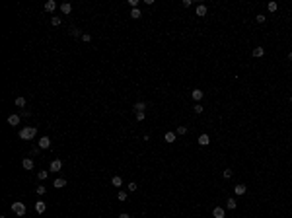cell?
<instances>
[{
    "instance_id": "4fadbf2b",
    "label": "cell",
    "mask_w": 292,
    "mask_h": 218,
    "mask_svg": "<svg viewBox=\"0 0 292 218\" xmlns=\"http://www.w3.org/2000/svg\"><path fill=\"white\" fill-rule=\"evenodd\" d=\"M8 125H12V127L20 125V115H10L8 117Z\"/></svg>"
},
{
    "instance_id": "d6986e66",
    "label": "cell",
    "mask_w": 292,
    "mask_h": 218,
    "mask_svg": "<svg viewBox=\"0 0 292 218\" xmlns=\"http://www.w3.org/2000/svg\"><path fill=\"white\" fill-rule=\"evenodd\" d=\"M234 191H236V195H246V185H236Z\"/></svg>"
},
{
    "instance_id": "5bb4252c",
    "label": "cell",
    "mask_w": 292,
    "mask_h": 218,
    "mask_svg": "<svg viewBox=\"0 0 292 218\" xmlns=\"http://www.w3.org/2000/svg\"><path fill=\"white\" fill-rule=\"evenodd\" d=\"M22 166H24V169H33V160H31V158H25V160L22 162Z\"/></svg>"
},
{
    "instance_id": "30bf717a",
    "label": "cell",
    "mask_w": 292,
    "mask_h": 218,
    "mask_svg": "<svg viewBox=\"0 0 292 218\" xmlns=\"http://www.w3.org/2000/svg\"><path fill=\"white\" fill-rule=\"evenodd\" d=\"M164 140H166L168 144H172V142H175V132H172V131H168L166 135H164Z\"/></svg>"
},
{
    "instance_id": "f1b7e54d",
    "label": "cell",
    "mask_w": 292,
    "mask_h": 218,
    "mask_svg": "<svg viewBox=\"0 0 292 218\" xmlns=\"http://www.w3.org/2000/svg\"><path fill=\"white\" fill-rule=\"evenodd\" d=\"M16 105H18V107H25V99L24 98H18V99H16Z\"/></svg>"
},
{
    "instance_id": "ffe728a7",
    "label": "cell",
    "mask_w": 292,
    "mask_h": 218,
    "mask_svg": "<svg viewBox=\"0 0 292 218\" xmlns=\"http://www.w3.org/2000/svg\"><path fill=\"white\" fill-rule=\"evenodd\" d=\"M226 206H228V209H230V210H234V209H236V206H238V201H236V199H228Z\"/></svg>"
},
{
    "instance_id": "1f68e13d",
    "label": "cell",
    "mask_w": 292,
    "mask_h": 218,
    "mask_svg": "<svg viewBox=\"0 0 292 218\" xmlns=\"http://www.w3.org/2000/svg\"><path fill=\"white\" fill-rule=\"evenodd\" d=\"M139 2H140V0H129V6L135 10V8H139Z\"/></svg>"
},
{
    "instance_id": "6da1fadb",
    "label": "cell",
    "mask_w": 292,
    "mask_h": 218,
    "mask_svg": "<svg viewBox=\"0 0 292 218\" xmlns=\"http://www.w3.org/2000/svg\"><path fill=\"white\" fill-rule=\"evenodd\" d=\"M37 136V129L35 127H24L22 131H20V138L22 140H31V138Z\"/></svg>"
},
{
    "instance_id": "5b68a950",
    "label": "cell",
    "mask_w": 292,
    "mask_h": 218,
    "mask_svg": "<svg viewBox=\"0 0 292 218\" xmlns=\"http://www.w3.org/2000/svg\"><path fill=\"white\" fill-rule=\"evenodd\" d=\"M61 168H62V162L61 160H53L51 166H49V172H61Z\"/></svg>"
},
{
    "instance_id": "8d00e7d4",
    "label": "cell",
    "mask_w": 292,
    "mask_h": 218,
    "mask_svg": "<svg viewBox=\"0 0 292 218\" xmlns=\"http://www.w3.org/2000/svg\"><path fill=\"white\" fill-rule=\"evenodd\" d=\"M39 150H41V148H39V146H35V148H31V154L35 156V154H39Z\"/></svg>"
},
{
    "instance_id": "d590c367",
    "label": "cell",
    "mask_w": 292,
    "mask_h": 218,
    "mask_svg": "<svg viewBox=\"0 0 292 218\" xmlns=\"http://www.w3.org/2000/svg\"><path fill=\"white\" fill-rule=\"evenodd\" d=\"M255 20H257V24H263V22H265V16L259 14V16H255Z\"/></svg>"
},
{
    "instance_id": "4316f807",
    "label": "cell",
    "mask_w": 292,
    "mask_h": 218,
    "mask_svg": "<svg viewBox=\"0 0 292 218\" xmlns=\"http://www.w3.org/2000/svg\"><path fill=\"white\" fill-rule=\"evenodd\" d=\"M232 173H234L232 169H224V172H222V177H224V179H230V177H232Z\"/></svg>"
},
{
    "instance_id": "d4e9b609",
    "label": "cell",
    "mask_w": 292,
    "mask_h": 218,
    "mask_svg": "<svg viewBox=\"0 0 292 218\" xmlns=\"http://www.w3.org/2000/svg\"><path fill=\"white\" fill-rule=\"evenodd\" d=\"M267 8H269V12H277V8H279V6H277V2H269V4H267Z\"/></svg>"
},
{
    "instance_id": "7a4b0ae2",
    "label": "cell",
    "mask_w": 292,
    "mask_h": 218,
    "mask_svg": "<svg viewBox=\"0 0 292 218\" xmlns=\"http://www.w3.org/2000/svg\"><path fill=\"white\" fill-rule=\"evenodd\" d=\"M12 210H14V214L24 216L25 214V205L24 203H12Z\"/></svg>"
},
{
    "instance_id": "4dcf8cb0",
    "label": "cell",
    "mask_w": 292,
    "mask_h": 218,
    "mask_svg": "<svg viewBox=\"0 0 292 218\" xmlns=\"http://www.w3.org/2000/svg\"><path fill=\"white\" fill-rule=\"evenodd\" d=\"M51 24L55 25V28H57V25H61V18H58V16H55V18H51Z\"/></svg>"
},
{
    "instance_id": "ab89813d",
    "label": "cell",
    "mask_w": 292,
    "mask_h": 218,
    "mask_svg": "<svg viewBox=\"0 0 292 218\" xmlns=\"http://www.w3.org/2000/svg\"><path fill=\"white\" fill-rule=\"evenodd\" d=\"M119 218H131V216L127 214V212H123V214H119Z\"/></svg>"
},
{
    "instance_id": "f35d334b",
    "label": "cell",
    "mask_w": 292,
    "mask_h": 218,
    "mask_svg": "<svg viewBox=\"0 0 292 218\" xmlns=\"http://www.w3.org/2000/svg\"><path fill=\"white\" fill-rule=\"evenodd\" d=\"M29 115H31V113H29L28 109H24V111H22V117H29Z\"/></svg>"
},
{
    "instance_id": "b9f144b4",
    "label": "cell",
    "mask_w": 292,
    "mask_h": 218,
    "mask_svg": "<svg viewBox=\"0 0 292 218\" xmlns=\"http://www.w3.org/2000/svg\"><path fill=\"white\" fill-rule=\"evenodd\" d=\"M0 218H6V216H0Z\"/></svg>"
},
{
    "instance_id": "9a60e30c",
    "label": "cell",
    "mask_w": 292,
    "mask_h": 218,
    "mask_svg": "<svg viewBox=\"0 0 292 218\" xmlns=\"http://www.w3.org/2000/svg\"><path fill=\"white\" fill-rule=\"evenodd\" d=\"M61 12H62V14H70V12H72V6H70V4H68V2L61 4Z\"/></svg>"
},
{
    "instance_id": "d6a6232c",
    "label": "cell",
    "mask_w": 292,
    "mask_h": 218,
    "mask_svg": "<svg viewBox=\"0 0 292 218\" xmlns=\"http://www.w3.org/2000/svg\"><path fill=\"white\" fill-rule=\"evenodd\" d=\"M127 191H131V193H135V191H136V183H129V185H127Z\"/></svg>"
},
{
    "instance_id": "f546056e",
    "label": "cell",
    "mask_w": 292,
    "mask_h": 218,
    "mask_svg": "<svg viewBox=\"0 0 292 218\" xmlns=\"http://www.w3.org/2000/svg\"><path fill=\"white\" fill-rule=\"evenodd\" d=\"M82 41H84V43H90V41H92V35H90V33H82Z\"/></svg>"
},
{
    "instance_id": "7c38bea8",
    "label": "cell",
    "mask_w": 292,
    "mask_h": 218,
    "mask_svg": "<svg viewBox=\"0 0 292 218\" xmlns=\"http://www.w3.org/2000/svg\"><path fill=\"white\" fill-rule=\"evenodd\" d=\"M209 142H210V136L209 135H201L199 136V144L201 146H209Z\"/></svg>"
},
{
    "instance_id": "83f0119b",
    "label": "cell",
    "mask_w": 292,
    "mask_h": 218,
    "mask_svg": "<svg viewBox=\"0 0 292 218\" xmlns=\"http://www.w3.org/2000/svg\"><path fill=\"white\" fill-rule=\"evenodd\" d=\"M193 111H195V113H197V115H201V113H203L205 109H203V105H201V103H197V105H195V107H193Z\"/></svg>"
},
{
    "instance_id": "836d02e7",
    "label": "cell",
    "mask_w": 292,
    "mask_h": 218,
    "mask_svg": "<svg viewBox=\"0 0 292 218\" xmlns=\"http://www.w3.org/2000/svg\"><path fill=\"white\" fill-rule=\"evenodd\" d=\"M136 121H144V111H139V113H136Z\"/></svg>"
},
{
    "instance_id": "8fae6325",
    "label": "cell",
    "mask_w": 292,
    "mask_h": 218,
    "mask_svg": "<svg viewBox=\"0 0 292 218\" xmlns=\"http://www.w3.org/2000/svg\"><path fill=\"white\" fill-rule=\"evenodd\" d=\"M66 185V179H62V177H57L55 179V183H53V187H57V189H62Z\"/></svg>"
},
{
    "instance_id": "2e32d148",
    "label": "cell",
    "mask_w": 292,
    "mask_h": 218,
    "mask_svg": "<svg viewBox=\"0 0 292 218\" xmlns=\"http://www.w3.org/2000/svg\"><path fill=\"white\" fill-rule=\"evenodd\" d=\"M263 55H265V49H263V47H255V49H253V57H255V58L263 57Z\"/></svg>"
},
{
    "instance_id": "ba28073f",
    "label": "cell",
    "mask_w": 292,
    "mask_h": 218,
    "mask_svg": "<svg viewBox=\"0 0 292 218\" xmlns=\"http://www.w3.org/2000/svg\"><path fill=\"white\" fill-rule=\"evenodd\" d=\"M195 14H197L199 18H203V16H206V6H205V4H199V6L195 8Z\"/></svg>"
},
{
    "instance_id": "8992f818",
    "label": "cell",
    "mask_w": 292,
    "mask_h": 218,
    "mask_svg": "<svg viewBox=\"0 0 292 218\" xmlns=\"http://www.w3.org/2000/svg\"><path fill=\"white\" fill-rule=\"evenodd\" d=\"M45 210H47V205L43 203V201H37V203H35V212H37V214H43Z\"/></svg>"
},
{
    "instance_id": "52a82bcc",
    "label": "cell",
    "mask_w": 292,
    "mask_h": 218,
    "mask_svg": "<svg viewBox=\"0 0 292 218\" xmlns=\"http://www.w3.org/2000/svg\"><path fill=\"white\" fill-rule=\"evenodd\" d=\"M203 95H205V94L201 92L199 88H197V90H193V92H191V98H193V99H195V102H197V103L201 102V99H203Z\"/></svg>"
},
{
    "instance_id": "603a6c76",
    "label": "cell",
    "mask_w": 292,
    "mask_h": 218,
    "mask_svg": "<svg viewBox=\"0 0 292 218\" xmlns=\"http://www.w3.org/2000/svg\"><path fill=\"white\" fill-rule=\"evenodd\" d=\"M127 197H129L127 191H119V193H117V199H119V201H127Z\"/></svg>"
},
{
    "instance_id": "cb8c5ba5",
    "label": "cell",
    "mask_w": 292,
    "mask_h": 218,
    "mask_svg": "<svg viewBox=\"0 0 292 218\" xmlns=\"http://www.w3.org/2000/svg\"><path fill=\"white\" fill-rule=\"evenodd\" d=\"M70 35H74V37H82V33H80V29H78V28H70Z\"/></svg>"
},
{
    "instance_id": "60d3db41",
    "label": "cell",
    "mask_w": 292,
    "mask_h": 218,
    "mask_svg": "<svg viewBox=\"0 0 292 218\" xmlns=\"http://www.w3.org/2000/svg\"><path fill=\"white\" fill-rule=\"evenodd\" d=\"M288 58H290V61H292V51H290V53H288Z\"/></svg>"
},
{
    "instance_id": "e575fe53",
    "label": "cell",
    "mask_w": 292,
    "mask_h": 218,
    "mask_svg": "<svg viewBox=\"0 0 292 218\" xmlns=\"http://www.w3.org/2000/svg\"><path fill=\"white\" fill-rule=\"evenodd\" d=\"M45 191H47V187L41 185V187H37V195H45Z\"/></svg>"
},
{
    "instance_id": "ac0fdd59",
    "label": "cell",
    "mask_w": 292,
    "mask_h": 218,
    "mask_svg": "<svg viewBox=\"0 0 292 218\" xmlns=\"http://www.w3.org/2000/svg\"><path fill=\"white\" fill-rule=\"evenodd\" d=\"M111 183H113V187H121V185H123V179H121L119 175H115V177L111 179Z\"/></svg>"
},
{
    "instance_id": "9c48e42d",
    "label": "cell",
    "mask_w": 292,
    "mask_h": 218,
    "mask_svg": "<svg viewBox=\"0 0 292 218\" xmlns=\"http://www.w3.org/2000/svg\"><path fill=\"white\" fill-rule=\"evenodd\" d=\"M43 8H45V12H53V10L57 8V2H55V0H47Z\"/></svg>"
},
{
    "instance_id": "44dd1931",
    "label": "cell",
    "mask_w": 292,
    "mask_h": 218,
    "mask_svg": "<svg viewBox=\"0 0 292 218\" xmlns=\"http://www.w3.org/2000/svg\"><path fill=\"white\" fill-rule=\"evenodd\" d=\"M175 135H187V127H185V125H179L177 131H175Z\"/></svg>"
},
{
    "instance_id": "3957f363",
    "label": "cell",
    "mask_w": 292,
    "mask_h": 218,
    "mask_svg": "<svg viewBox=\"0 0 292 218\" xmlns=\"http://www.w3.org/2000/svg\"><path fill=\"white\" fill-rule=\"evenodd\" d=\"M39 148H41V150H47V148H51V138H49V136L39 138Z\"/></svg>"
},
{
    "instance_id": "74e56055",
    "label": "cell",
    "mask_w": 292,
    "mask_h": 218,
    "mask_svg": "<svg viewBox=\"0 0 292 218\" xmlns=\"http://www.w3.org/2000/svg\"><path fill=\"white\" fill-rule=\"evenodd\" d=\"M191 6V0H183V8H189Z\"/></svg>"
},
{
    "instance_id": "7402d4cb",
    "label": "cell",
    "mask_w": 292,
    "mask_h": 218,
    "mask_svg": "<svg viewBox=\"0 0 292 218\" xmlns=\"http://www.w3.org/2000/svg\"><path fill=\"white\" fill-rule=\"evenodd\" d=\"M140 16H142V14H140V10H139V8H135V10H131V18H135V20H139V18H140Z\"/></svg>"
},
{
    "instance_id": "7bdbcfd3",
    "label": "cell",
    "mask_w": 292,
    "mask_h": 218,
    "mask_svg": "<svg viewBox=\"0 0 292 218\" xmlns=\"http://www.w3.org/2000/svg\"><path fill=\"white\" fill-rule=\"evenodd\" d=\"M290 102H292V98H290Z\"/></svg>"
},
{
    "instance_id": "e0dca14e",
    "label": "cell",
    "mask_w": 292,
    "mask_h": 218,
    "mask_svg": "<svg viewBox=\"0 0 292 218\" xmlns=\"http://www.w3.org/2000/svg\"><path fill=\"white\" fill-rule=\"evenodd\" d=\"M144 109H146V103H144V102L135 103V113H139V111H144Z\"/></svg>"
},
{
    "instance_id": "484cf974",
    "label": "cell",
    "mask_w": 292,
    "mask_h": 218,
    "mask_svg": "<svg viewBox=\"0 0 292 218\" xmlns=\"http://www.w3.org/2000/svg\"><path fill=\"white\" fill-rule=\"evenodd\" d=\"M37 177H39L41 181H45V179L49 177V172H39V173H37Z\"/></svg>"
},
{
    "instance_id": "277c9868",
    "label": "cell",
    "mask_w": 292,
    "mask_h": 218,
    "mask_svg": "<svg viewBox=\"0 0 292 218\" xmlns=\"http://www.w3.org/2000/svg\"><path fill=\"white\" fill-rule=\"evenodd\" d=\"M212 216H214V218H226V210L222 209V206H214V210H212Z\"/></svg>"
}]
</instances>
